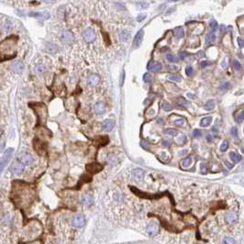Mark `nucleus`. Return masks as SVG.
Instances as JSON below:
<instances>
[{"mask_svg": "<svg viewBox=\"0 0 244 244\" xmlns=\"http://www.w3.org/2000/svg\"><path fill=\"white\" fill-rule=\"evenodd\" d=\"M18 159L19 160V162L22 164H25V165H30L34 163V159L31 156V154H30L29 152H22L19 154V157Z\"/></svg>", "mask_w": 244, "mask_h": 244, "instance_id": "1", "label": "nucleus"}, {"mask_svg": "<svg viewBox=\"0 0 244 244\" xmlns=\"http://www.w3.org/2000/svg\"><path fill=\"white\" fill-rule=\"evenodd\" d=\"M61 40L65 44H68V45H71L74 42V36L73 34V32H71L69 30L64 31L62 36H61Z\"/></svg>", "mask_w": 244, "mask_h": 244, "instance_id": "2", "label": "nucleus"}, {"mask_svg": "<svg viewBox=\"0 0 244 244\" xmlns=\"http://www.w3.org/2000/svg\"><path fill=\"white\" fill-rule=\"evenodd\" d=\"M83 38H84V40L86 42H88V43L93 42L94 41H95V39H96V32H95V30H94L93 29H91V28L85 30L84 32H83Z\"/></svg>", "mask_w": 244, "mask_h": 244, "instance_id": "3", "label": "nucleus"}, {"mask_svg": "<svg viewBox=\"0 0 244 244\" xmlns=\"http://www.w3.org/2000/svg\"><path fill=\"white\" fill-rule=\"evenodd\" d=\"M85 169L87 172H89L91 174H97L100 171H102L103 166L101 164H99L97 163H88L85 166Z\"/></svg>", "mask_w": 244, "mask_h": 244, "instance_id": "4", "label": "nucleus"}, {"mask_svg": "<svg viewBox=\"0 0 244 244\" xmlns=\"http://www.w3.org/2000/svg\"><path fill=\"white\" fill-rule=\"evenodd\" d=\"M159 230H160L159 225L156 222H154V221L150 223L147 227V233L150 236H156L159 233Z\"/></svg>", "mask_w": 244, "mask_h": 244, "instance_id": "5", "label": "nucleus"}, {"mask_svg": "<svg viewBox=\"0 0 244 244\" xmlns=\"http://www.w3.org/2000/svg\"><path fill=\"white\" fill-rule=\"evenodd\" d=\"M85 218L83 215H76L73 218V225L75 228H82L85 225Z\"/></svg>", "mask_w": 244, "mask_h": 244, "instance_id": "6", "label": "nucleus"}, {"mask_svg": "<svg viewBox=\"0 0 244 244\" xmlns=\"http://www.w3.org/2000/svg\"><path fill=\"white\" fill-rule=\"evenodd\" d=\"M162 68H163L162 64L158 62H153V61L149 62L147 65V69L150 72H152V73H159V72L162 71Z\"/></svg>", "mask_w": 244, "mask_h": 244, "instance_id": "7", "label": "nucleus"}, {"mask_svg": "<svg viewBox=\"0 0 244 244\" xmlns=\"http://www.w3.org/2000/svg\"><path fill=\"white\" fill-rule=\"evenodd\" d=\"M143 36H144V30H141L137 32L136 36L134 37V41H133V47L138 48L141 46V44L143 41Z\"/></svg>", "mask_w": 244, "mask_h": 244, "instance_id": "8", "label": "nucleus"}, {"mask_svg": "<svg viewBox=\"0 0 244 244\" xmlns=\"http://www.w3.org/2000/svg\"><path fill=\"white\" fill-rule=\"evenodd\" d=\"M11 172L17 175H19L21 174H23L24 172V164H22L21 163H14L10 168Z\"/></svg>", "mask_w": 244, "mask_h": 244, "instance_id": "9", "label": "nucleus"}, {"mask_svg": "<svg viewBox=\"0 0 244 244\" xmlns=\"http://www.w3.org/2000/svg\"><path fill=\"white\" fill-rule=\"evenodd\" d=\"M24 69H25V65L23 62H21V61H17V62H15L12 64V70L16 74H21L24 71Z\"/></svg>", "mask_w": 244, "mask_h": 244, "instance_id": "10", "label": "nucleus"}, {"mask_svg": "<svg viewBox=\"0 0 244 244\" xmlns=\"http://www.w3.org/2000/svg\"><path fill=\"white\" fill-rule=\"evenodd\" d=\"M94 111L97 115H102L106 111V106L103 102H96L94 105Z\"/></svg>", "mask_w": 244, "mask_h": 244, "instance_id": "11", "label": "nucleus"}, {"mask_svg": "<svg viewBox=\"0 0 244 244\" xmlns=\"http://www.w3.org/2000/svg\"><path fill=\"white\" fill-rule=\"evenodd\" d=\"M99 81H100L99 76L96 74H91L89 76V78H88V81H87V84L90 87H96L99 84Z\"/></svg>", "mask_w": 244, "mask_h": 244, "instance_id": "12", "label": "nucleus"}, {"mask_svg": "<svg viewBox=\"0 0 244 244\" xmlns=\"http://www.w3.org/2000/svg\"><path fill=\"white\" fill-rule=\"evenodd\" d=\"M238 218H238V215L235 212H230V213H228V214L226 215V218H225L227 222H228L229 224H230V225H233V224L237 223L238 222Z\"/></svg>", "mask_w": 244, "mask_h": 244, "instance_id": "13", "label": "nucleus"}, {"mask_svg": "<svg viewBox=\"0 0 244 244\" xmlns=\"http://www.w3.org/2000/svg\"><path fill=\"white\" fill-rule=\"evenodd\" d=\"M115 127V122L112 119H106L103 121L102 128L105 131H111Z\"/></svg>", "mask_w": 244, "mask_h": 244, "instance_id": "14", "label": "nucleus"}, {"mask_svg": "<svg viewBox=\"0 0 244 244\" xmlns=\"http://www.w3.org/2000/svg\"><path fill=\"white\" fill-rule=\"evenodd\" d=\"M3 30L4 32L6 33V34H8V33H10L11 31L13 30L14 29V24H13V22L9 20V19H6L4 21V23H3Z\"/></svg>", "mask_w": 244, "mask_h": 244, "instance_id": "15", "label": "nucleus"}, {"mask_svg": "<svg viewBox=\"0 0 244 244\" xmlns=\"http://www.w3.org/2000/svg\"><path fill=\"white\" fill-rule=\"evenodd\" d=\"M94 201H95V199H94V196L92 195H89V194H87V195H85L82 198V202L83 204L85 205L86 207H90L94 204Z\"/></svg>", "mask_w": 244, "mask_h": 244, "instance_id": "16", "label": "nucleus"}, {"mask_svg": "<svg viewBox=\"0 0 244 244\" xmlns=\"http://www.w3.org/2000/svg\"><path fill=\"white\" fill-rule=\"evenodd\" d=\"M13 152H14V149L13 148H8V149L6 150V152H4V156L2 158V160L4 161V163L6 164H7L10 161L11 157H12V155H13Z\"/></svg>", "mask_w": 244, "mask_h": 244, "instance_id": "17", "label": "nucleus"}, {"mask_svg": "<svg viewBox=\"0 0 244 244\" xmlns=\"http://www.w3.org/2000/svg\"><path fill=\"white\" fill-rule=\"evenodd\" d=\"M133 177L135 178L136 181H141L143 179V176H144V172L143 170L141 169H135V170H133Z\"/></svg>", "mask_w": 244, "mask_h": 244, "instance_id": "18", "label": "nucleus"}, {"mask_svg": "<svg viewBox=\"0 0 244 244\" xmlns=\"http://www.w3.org/2000/svg\"><path fill=\"white\" fill-rule=\"evenodd\" d=\"M216 106V101L214 99H208V100L205 103L204 105V108L207 110V111H211V110L214 109Z\"/></svg>", "mask_w": 244, "mask_h": 244, "instance_id": "19", "label": "nucleus"}, {"mask_svg": "<svg viewBox=\"0 0 244 244\" xmlns=\"http://www.w3.org/2000/svg\"><path fill=\"white\" fill-rule=\"evenodd\" d=\"M119 38H120V40L122 41H124V42L128 41L130 39V31L126 30H121L120 33H119Z\"/></svg>", "mask_w": 244, "mask_h": 244, "instance_id": "20", "label": "nucleus"}, {"mask_svg": "<svg viewBox=\"0 0 244 244\" xmlns=\"http://www.w3.org/2000/svg\"><path fill=\"white\" fill-rule=\"evenodd\" d=\"M174 35L175 37L178 39V40H181V39L184 38L185 36V30L183 29V27H177L174 29Z\"/></svg>", "mask_w": 244, "mask_h": 244, "instance_id": "21", "label": "nucleus"}, {"mask_svg": "<svg viewBox=\"0 0 244 244\" xmlns=\"http://www.w3.org/2000/svg\"><path fill=\"white\" fill-rule=\"evenodd\" d=\"M35 73L37 74H43L44 73H46V71H47V68H46V66L42 64V63H39L35 66Z\"/></svg>", "mask_w": 244, "mask_h": 244, "instance_id": "22", "label": "nucleus"}, {"mask_svg": "<svg viewBox=\"0 0 244 244\" xmlns=\"http://www.w3.org/2000/svg\"><path fill=\"white\" fill-rule=\"evenodd\" d=\"M192 162H193V159H192V157L189 156V157L185 158L184 160H182L180 163V165L182 168H187L192 164Z\"/></svg>", "mask_w": 244, "mask_h": 244, "instance_id": "23", "label": "nucleus"}, {"mask_svg": "<svg viewBox=\"0 0 244 244\" xmlns=\"http://www.w3.org/2000/svg\"><path fill=\"white\" fill-rule=\"evenodd\" d=\"M216 40H217V36H216L215 32H210V33H208L206 38V42H207V44L211 45V44L215 43Z\"/></svg>", "mask_w": 244, "mask_h": 244, "instance_id": "24", "label": "nucleus"}, {"mask_svg": "<svg viewBox=\"0 0 244 244\" xmlns=\"http://www.w3.org/2000/svg\"><path fill=\"white\" fill-rule=\"evenodd\" d=\"M30 17H35V18H41V19H48L50 15L47 12H30L29 14Z\"/></svg>", "mask_w": 244, "mask_h": 244, "instance_id": "25", "label": "nucleus"}, {"mask_svg": "<svg viewBox=\"0 0 244 244\" xmlns=\"http://www.w3.org/2000/svg\"><path fill=\"white\" fill-rule=\"evenodd\" d=\"M46 50L48 51V52L56 53L59 51V47L57 45H55L54 43H48L46 45Z\"/></svg>", "mask_w": 244, "mask_h": 244, "instance_id": "26", "label": "nucleus"}, {"mask_svg": "<svg viewBox=\"0 0 244 244\" xmlns=\"http://www.w3.org/2000/svg\"><path fill=\"white\" fill-rule=\"evenodd\" d=\"M212 120H213L212 117H205V118H203V119H201V121H200V126H201V127H204V128H206V127L209 126L210 124L212 123Z\"/></svg>", "mask_w": 244, "mask_h": 244, "instance_id": "27", "label": "nucleus"}, {"mask_svg": "<svg viewBox=\"0 0 244 244\" xmlns=\"http://www.w3.org/2000/svg\"><path fill=\"white\" fill-rule=\"evenodd\" d=\"M230 159L232 160V162H233L234 163H240L241 161V155L236 153V152H231L230 153Z\"/></svg>", "mask_w": 244, "mask_h": 244, "instance_id": "28", "label": "nucleus"}, {"mask_svg": "<svg viewBox=\"0 0 244 244\" xmlns=\"http://www.w3.org/2000/svg\"><path fill=\"white\" fill-rule=\"evenodd\" d=\"M164 134L168 135L170 137H175L177 134H178V132H177L174 129H166L164 130Z\"/></svg>", "mask_w": 244, "mask_h": 244, "instance_id": "29", "label": "nucleus"}, {"mask_svg": "<svg viewBox=\"0 0 244 244\" xmlns=\"http://www.w3.org/2000/svg\"><path fill=\"white\" fill-rule=\"evenodd\" d=\"M168 80L174 81V82H181L182 81V76L179 74H170L168 76Z\"/></svg>", "mask_w": 244, "mask_h": 244, "instance_id": "30", "label": "nucleus"}, {"mask_svg": "<svg viewBox=\"0 0 244 244\" xmlns=\"http://www.w3.org/2000/svg\"><path fill=\"white\" fill-rule=\"evenodd\" d=\"M162 108L164 110V111H172L173 110V107L171 106V104H169L168 102H166V101H163L162 103Z\"/></svg>", "mask_w": 244, "mask_h": 244, "instance_id": "31", "label": "nucleus"}, {"mask_svg": "<svg viewBox=\"0 0 244 244\" xmlns=\"http://www.w3.org/2000/svg\"><path fill=\"white\" fill-rule=\"evenodd\" d=\"M143 80L145 83H152L153 80V76L152 74L150 73H146L145 74L143 75Z\"/></svg>", "mask_w": 244, "mask_h": 244, "instance_id": "32", "label": "nucleus"}, {"mask_svg": "<svg viewBox=\"0 0 244 244\" xmlns=\"http://www.w3.org/2000/svg\"><path fill=\"white\" fill-rule=\"evenodd\" d=\"M222 244H235V241L231 237H225L222 241Z\"/></svg>", "mask_w": 244, "mask_h": 244, "instance_id": "33", "label": "nucleus"}, {"mask_svg": "<svg viewBox=\"0 0 244 244\" xmlns=\"http://www.w3.org/2000/svg\"><path fill=\"white\" fill-rule=\"evenodd\" d=\"M166 59H167V61L170 63H176L177 61H178V59H177L174 54H171V53H168L166 55Z\"/></svg>", "mask_w": 244, "mask_h": 244, "instance_id": "34", "label": "nucleus"}, {"mask_svg": "<svg viewBox=\"0 0 244 244\" xmlns=\"http://www.w3.org/2000/svg\"><path fill=\"white\" fill-rule=\"evenodd\" d=\"M233 68H234V70L237 71V72H239V71L241 70V63H240L239 61H237V60H234V61H233Z\"/></svg>", "mask_w": 244, "mask_h": 244, "instance_id": "35", "label": "nucleus"}, {"mask_svg": "<svg viewBox=\"0 0 244 244\" xmlns=\"http://www.w3.org/2000/svg\"><path fill=\"white\" fill-rule=\"evenodd\" d=\"M209 26H210V28H211L212 29V30H216L218 29V22L216 21V20H214V19H212L211 21L209 22Z\"/></svg>", "mask_w": 244, "mask_h": 244, "instance_id": "36", "label": "nucleus"}, {"mask_svg": "<svg viewBox=\"0 0 244 244\" xmlns=\"http://www.w3.org/2000/svg\"><path fill=\"white\" fill-rule=\"evenodd\" d=\"M137 7L139 9H146L149 7V4L145 3V2H141V3H138L137 4Z\"/></svg>", "mask_w": 244, "mask_h": 244, "instance_id": "37", "label": "nucleus"}, {"mask_svg": "<svg viewBox=\"0 0 244 244\" xmlns=\"http://www.w3.org/2000/svg\"><path fill=\"white\" fill-rule=\"evenodd\" d=\"M177 104H178L179 106H181V107H187L188 106V102L185 100V99H184V98H179V100H178V102H177Z\"/></svg>", "mask_w": 244, "mask_h": 244, "instance_id": "38", "label": "nucleus"}, {"mask_svg": "<svg viewBox=\"0 0 244 244\" xmlns=\"http://www.w3.org/2000/svg\"><path fill=\"white\" fill-rule=\"evenodd\" d=\"M228 146H229L228 141H224L222 143H221V145H220V151H221V152H226L227 149H228Z\"/></svg>", "mask_w": 244, "mask_h": 244, "instance_id": "39", "label": "nucleus"}, {"mask_svg": "<svg viewBox=\"0 0 244 244\" xmlns=\"http://www.w3.org/2000/svg\"><path fill=\"white\" fill-rule=\"evenodd\" d=\"M200 171H201V174H206L207 173V166L206 163L200 164Z\"/></svg>", "mask_w": 244, "mask_h": 244, "instance_id": "40", "label": "nucleus"}, {"mask_svg": "<svg viewBox=\"0 0 244 244\" xmlns=\"http://www.w3.org/2000/svg\"><path fill=\"white\" fill-rule=\"evenodd\" d=\"M186 142V137L185 136H182L180 139H178V140H177V144H178V145H184V144Z\"/></svg>", "mask_w": 244, "mask_h": 244, "instance_id": "41", "label": "nucleus"}, {"mask_svg": "<svg viewBox=\"0 0 244 244\" xmlns=\"http://www.w3.org/2000/svg\"><path fill=\"white\" fill-rule=\"evenodd\" d=\"M194 73V69L193 67H191V66H187V67L185 68V74L188 75V76H191Z\"/></svg>", "mask_w": 244, "mask_h": 244, "instance_id": "42", "label": "nucleus"}, {"mask_svg": "<svg viewBox=\"0 0 244 244\" xmlns=\"http://www.w3.org/2000/svg\"><path fill=\"white\" fill-rule=\"evenodd\" d=\"M184 124H185V119H176L174 121V125L178 126V127H181Z\"/></svg>", "mask_w": 244, "mask_h": 244, "instance_id": "43", "label": "nucleus"}, {"mask_svg": "<svg viewBox=\"0 0 244 244\" xmlns=\"http://www.w3.org/2000/svg\"><path fill=\"white\" fill-rule=\"evenodd\" d=\"M193 136L196 137V138L201 137V136H202V132H201L200 130H194V131H193Z\"/></svg>", "mask_w": 244, "mask_h": 244, "instance_id": "44", "label": "nucleus"}, {"mask_svg": "<svg viewBox=\"0 0 244 244\" xmlns=\"http://www.w3.org/2000/svg\"><path fill=\"white\" fill-rule=\"evenodd\" d=\"M230 133H231V135L233 136V137H238V130H237V128L236 127L231 128Z\"/></svg>", "mask_w": 244, "mask_h": 244, "instance_id": "45", "label": "nucleus"}, {"mask_svg": "<svg viewBox=\"0 0 244 244\" xmlns=\"http://www.w3.org/2000/svg\"><path fill=\"white\" fill-rule=\"evenodd\" d=\"M229 86H230V84H229V83H225V84H223L222 85L220 86L219 90H220V91H223V92H224V91H226L227 89H228V88H229Z\"/></svg>", "mask_w": 244, "mask_h": 244, "instance_id": "46", "label": "nucleus"}, {"mask_svg": "<svg viewBox=\"0 0 244 244\" xmlns=\"http://www.w3.org/2000/svg\"><path fill=\"white\" fill-rule=\"evenodd\" d=\"M243 119H244V110H243V111L241 113V115L239 116V117L237 118V119H236V120H237L238 123H241V122H242V120H243Z\"/></svg>", "mask_w": 244, "mask_h": 244, "instance_id": "47", "label": "nucleus"}, {"mask_svg": "<svg viewBox=\"0 0 244 244\" xmlns=\"http://www.w3.org/2000/svg\"><path fill=\"white\" fill-rule=\"evenodd\" d=\"M146 19V15H145V14L139 15V16L137 17V21H138V22H141V21H142L143 19Z\"/></svg>", "mask_w": 244, "mask_h": 244, "instance_id": "48", "label": "nucleus"}, {"mask_svg": "<svg viewBox=\"0 0 244 244\" xmlns=\"http://www.w3.org/2000/svg\"><path fill=\"white\" fill-rule=\"evenodd\" d=\"M227 30V27L225 25H220L219 26V31L220 33H225Z\"/></svg>", "mask_w": 244, "mask_h": 244, "instance_id": "49", "label": "nucleus"}, {"mask_svg": "<svg viewBox=\"0 0 244 244\" xmlns=\"http://www.w3.org/2000/svg\"><path fill=\"white\" fill-rule=\"evenodd\" d=\"M238 42H239V46H240L241 48H242V47L244 46V41L241 40V38H238Z\"/></svg>", "mask_w": 244, "mask_h": 244, "instance_id": "50", "label": "nucleus"}, {"mask_svg": "<svg viewBox=\"0 0 244 244\" xmlns=\"http://www.w3.org/2000/svg\"><path fill=\"white\" fill-rule=\"evenodd\" d=\"M167 68H168L169 71H175V70H177V67H176V66H174V65H168Z\"/></svg>", "mask_w": 244, "mask_h": 244, "instance_id": "51", "label": "nucleus"}, {"mask_svg": "<svg viewBox=\"0 0 244 244\" xmlns=\"http://www.w3.org/2000/svg\"><path fill=\"white\" fill-rule=\"evenodd\" d=\"M208 64H209V63H208V62H206V61H205V62H202V63H201V67H202V68H205V67H207V66H208Z\"/></svg>", "mask_w": 244, "mask_h": 244, "instance_id": "52", "label": "nucleus"}, {"mask_svg": "<svg viewBox=\"0 0 244 244\" xmlns=\"http://www.w3.org/2000/svg\"><path fill=\"white\" fill-rule=\"evenodd\" d=\"M124 76H125V74H124V72H122V74H121V80H120V85H123V79H124Z\"/></svg>", "mask_w": 244, "mask_h": 244, "instance_id": "53", "label": "nucleus"}, {"mask_svg": "<svg viewBox=\"0 0 244 244\" xmlns=\"http://www.w3.org/2000/svg\"><path fill=\"white\" fill-rule=\"evenodd\" d=\"M225 164H226V166H227V167H228L229 169H231L232 167H233V165L230 164L229 162H225Z\"/></svg>", "mask_w": 244, "mask_h": 244, "instance_id": "54", "label": "nucleus"}, {"mask_svg": "<svg viewBox=\"0 0 244 244\" xmlns=\"http://www.w3.org/2000/svg\"><path fill=\"white\" fill-rule=\"evenodd\" d=\"M185 55H186L185 52H180V59H181V60H184L185 57Z\"/></svg>", "mask_w": 244, "mask_h": 244, "instance_id": "55", "label": "nucleus"}, {"mask_svg": "<svg viewBox=\"0 0 244 244\" xmlns=\"http://www.w3.org/2000/svg\"><path fill=\"white\" fill-rule=\"evenodd\" d=\"M158 123H160L161 125H163V124H164V120H163L162 118H160V119H158Z\"/></svg>", "mask_w": 244, "mask_h": 244, "instance_id": "56", "label": "nucleus"}, {"mask_svg": "<svg viewBox=\"0 0 244 244\" xmlns=\"http://www.w3.org/2000/svg\"><path fill=\"white\" fill-rule=\"evenodd\" d=\"M207 141H209V142H211V141H212V136H211V135H208V136L207 137Z\"/></svg>", "mask_w": 244, "mask_h": 244, "instance_id": "57", "label": "nucleus"}, {"mask_svg": "<svg viewBox=\"0 0 244 244\" xmlns=\"http://www.w3.org/2000/svg\"><path fill=\"white\" fill-rule=\"evenodd\" d=\"M163 145H165V146H168V145H169V143H168L167 141H163Z\"/></svg>", "mask_w": 244, "mask_h": 244, "instance_id": "58", "label": "nucleus"}, {"mask_svg": "<svg viewBox=\"0 0 244 244\" xmlns=\"http://www.w3.org/2000/svg\"><path fill=\"white\" fill-rule=\"evenodd\" d=\"M44 1H46V2H53V1H55V0H44Z\"/></svg>", "mask_w": 244, "mask_h": 244, "instance_id": "59", "label": "nucleus"}, {"mask_svg": "<svg viewBox=\"0 0 244 244\" xmlns=\"http://www.w3.org/2000/svg\"><path fill=\"white\" fill-rule=\"evenodd\" d=\"M170 1H173V2H177V1H179V0H170Z\"/></svg>", "mask_w": 244, "mask_h": 244, "instance_id": "60", "label": "nucleus"}, {"mask_svg": "<svg viewBox=\"0 0 244 244\" xmlns=\"http://www.w3.org/2000/svg\"><path fill=\"white\" fill-rule=\"evenodd\" d=\"M242 152H244V147L242 148Z\"/></svg>", "mask_w": 244, "mask_h": 244, "instance_id": "61", "label": "nucleus"}, {"mask_svg": "<svg viewBox=\"0 0 244 244\" xmlns=\"http://www.w3.org/2000/svg\"><path fill=\"white\" fill-rule=\"evenodd\" d=\"M1 160H2V158H0V162H1Z\"/></svg>", "mask_w": 244, "mask_h": 244, "instance_id": "62", "label": "nucleus"}, {"mask_svg": "<svg viewBox=\"0 0 244 244\" xmlns=\"http://www.w3.org/2000/svg\"><path fill=\"white\" fill-rule=\"evenodd\" d=\"M243 183H244V180H243Z\"/></svg>", "mask_w": 244, "mask_h": 244, "instance_id": "63", "label": "nucleus"}]
</instances>
